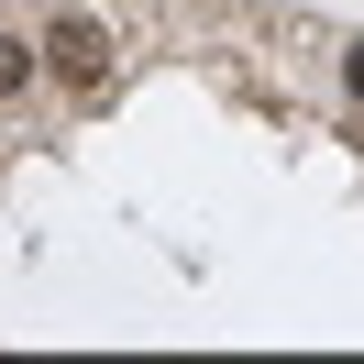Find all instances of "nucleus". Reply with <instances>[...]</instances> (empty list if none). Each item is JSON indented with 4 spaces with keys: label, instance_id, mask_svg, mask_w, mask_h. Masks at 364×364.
Returning <instances> with one entry per match:
<instances>
[{
    "label": "nucleus",
    "instance_id": "obj_1",
    "mask_svg": "<svg viewBox=\"0 0 364 364\" xmlns=\"http://www.w3.org/2000/svg\"><path fill=\"white\" fill-rule=\"evenodd\" d=\"M111 55H122L111 23H100V11H77V0L45 23V77H55L67 100H111Z\"/></svg>",
    "mask_w": 364,
    "mask_h": 364
},
{
    "label": "nucleus",
    "instance_id": "obj_2",
    "mask_svg": "<svg viewBox=\"0 0 364 364\" xmlns=\"http://www.w3.org/2000/svg\"><path fill=\"white\" fill-rule=\"evenodd\" d=\"M33 67H45V45H23V33H0V100H23Z\"/></svg>",
    "mask_w": 364,
    "mask_h": 364
},
{
    "label": "nucleus",
    "instance_id": "obj_3",
    "mask_svg": "<svg viewBox=\"0 0 364 364\" xmlns=\"http://www.w3.org/2000/svg\"><path fill=\"white\" fill-rule=\"evenodd\" d=\"M342 89H353V100H364V45H342Z\"/></svg>",
    "mask_w": 364,
    "mask_h": 364
}]
</instances>
